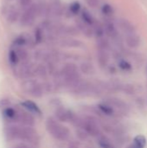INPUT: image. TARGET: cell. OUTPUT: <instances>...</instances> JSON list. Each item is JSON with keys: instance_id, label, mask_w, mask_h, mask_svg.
Segmentation results:
<instances>
[{"instance_id": "obj_1", "label": "cell", "mask_w": 147, "mask_h": 148, "mask_svg": "<svg viewBox=\"0 0 147 148\" xmlns=\"http://www.w3.org/2000/svg\"><path fill=\"white\" fill-rule=\"evenodd\" d=\"M45 127L48 133L57 140L65 141L70 136L69 129L67 127L62 125L58 121H56V119H54L52 117L47 119Z\"/></svg>"}, {"instance_id": "obj_2", "label": "cell", "mask_w": 147, "mask_h": 148, "mask_svg": "<svg viewBox=\"0 0 147 148\" xmlns=\"http://www.w3.org/2000/svg\"><path fill=\"white\" fill-rule=\"evenodd\" d=\"M73 124L79 128H82L88 135L98 137L101 134V127L99 126L98 121L91 116H88L85 118L76 117L74 121Z\"/></svg>"}, {"instance_id": "obj_3", "label": "cell", "mask_w": 147, "mask_h": 148, "mask_svg": "<svg viewBox=\"0 0 147 148\" xmlns=\"http://www.w3.org/2000/svg\"><path fill=\"white\" fill-rule=\"evenodd\" d=\"M61 75L65 84L72 88H75L81 82V75L78 69L74 63H67L61 71Z\"/></svg>"}, {"instance_id": "obj_4", "label": "cell", "mask_w": 147, "mask_h": 148, "mask_svg": "<svg viewBox=\"0 0 147 148\" xmlns=\"http://www.w3.org/2000/svg\"><path fill=\"white\" fill-rule=\"evenodd\" d=\"M18 140L23 141L24 143L31 146L37 147L40 144V136L33 127L20 126Z\"/></svg>"}, {"instance_id": "obj_5", "label": "cell", "mask_w": 147, "mask_h": 148, "mask_svg": "<svg viewBox=\"0 0 147 148\" xmlns=\"http://www.w3.org/2000/svg\"><path fill=\"white\" fill-rule=\"evenodd\" d=\"M21 88L25 94L34 98H41L44 93L42 84L34 79L24 80L21 84Z\"/></svg>"}, {"instance_id": "obj_6", "label": "cell", "mask_w": 147, "mask_h": 148, "mask_svg": "<svg viewBox=\"0 0 147 148\" xmlns=\"http://www.w3.org/2000/svg\"><path fill=\"white\" fill-rule=\"evenodd\" d=\"M35 68L30 62H23L14 68V75L19 79H29L35 75Z\"/></svg>"}, {"instance_id": "obj_7", "label": "cell", "mask_w": 147, "mask_h": 148, "mask_svg": "<svg viewBox=\"0 0 147 148\" xmlns=\"http://www.w3.org/2000/svg\"><path fill=\"white\" fill-rule=\"evenodd\" d=\"M16 123L20 124L21 126L25 127H35L36 125V119L32 114L28 112L27 110L23 109H17V117Z\"/></svg>"}, {"instance_id": "obj_8", "label": "cell", "mask_w": 147, "mask_h": 148, "mask_svg": "<svg viewBox=\"0 0 147 148\" xmlns=\"http://www.w3.org/2000/svg\"><path fill=\"white\" fill-rule=\"evenodd\" d=\"M37 16V4H31L21 16L20 23L23 26H29L32 24L36 16Z\"/></svg>"}, {"instance_id": "obj_9", "label": "cell", "mask_w": 147, "mask_h": 148, "mask_svg": "<svg viewBox=\"0 0 147 148\" xmlns=\"http://www.w3.org/2000/svg\"><path fill=\"white\" fill-rule=\"evenodd\" d=\"M55 119L58 121L61 122H71L73 123V121H75V119L76 118V115L69 109H67L63 107H58L55 112Z\"/></svg>"}, {"instance_id": "obj_10", "label": "cell", "mask_w": 147, "mask_h": 148, "mask_svg": "<svg viewBox=\"0 0 147 148\" xmlns=\"http://www.w3.org/2000/svg\"><path fill=\"white\" fill-rule=\"evenodd\" d=\"M20 126L15 124H8L3 128V135L4 139L7 141H16L18 140Z\"/></svg>"}, {"instance_id": "obj_11", "label": "cell", "mask_w": 147, "mask_h": 148, "mask_svg": "<svg viewBox=\"0 0 147 148\" xmlns=\"http://www.w3.org/2000/svg\"><path fill=\"white\" fill-rule=\"evenodd\" d=\"M106 102H107L109 105H111L115 111H119L121 114H126L128 112V106L126 105V103L123 101H121L120 99H117V98H109L107 99V101H105Z\"/></svg>"}, {"instance_id": "obj_12", "label": "cell", "mask_w": 147, "mask_h": 148, "mask_svg": "<svg viewBox=\"0 0 147 148\" xmlns=\"http://www.w3.org/2000/svg\"><path fill=\"white\" fill-rule=\"evenodd\" d=\"M21 106L23 108H24L25 110H27L28 112H29L33 115L42 116V114L41 108L38 107V105L36 102H34L32 101H29V100L24 101L21 103Z\"/></svg>"}, {"instance_id": "obj_13", "label": "cell", "mask_w": 147, "mask_h": 148, "mask_svg": "<svg viewBox=\"0 0 147 148\" xmlns=\"http://www.w3.org/2000/svg\"><path fill=\"white\" fill-rule=\"evenodd\" d=\"M97 109L99 110V112L101 114H104L105 116H107V117H113V116L116 115L115 109L106 101L98 104L97 105Z\"/></svg>"}, {"instance_id": "obj_14", "label": "cell", "mask_w": 147, "mask_h": 148, "mask_svg": "<svg viewBox=\"0 0 147 148\" xmlns=\"http://www.w3.org/2000/svg\"><path fill=\"white\" fill-rule=\"evenodd\" d=\"M2 112H3V116L6 121H8L10 123H11V122L16 123V117H17V108L10 107L6 109L3 110Z\"/></svg>"}, {"instance_id": "obj_15", "label": "cell", "mask_w": 147, "mask_h": 148, "mask_svg": "<svg viewBox=\"0 0 147 148\" xmlns=\"http://www.w3.org/2000/svg\"><path fill=\"white\" fill-rule=\"evenodd\" d=\"M109 54L107 53V50H103V49H99L98 53H97V61L100 64L101 67L105 68L107 66L108 62H109Z\"/></svg>"}, {"instance_id": "obj_16", "label": "cell", "mask_w": 147, "mask_h": 148, "mask_svg": "<svg viewBox=\"0 0 147 148\" xmlns=\"http://www.w3.org/2000/svg\"><path fill=\"white\" fill-rule=\"evenodd\" d=\"M97 144L101 148H115L112 140L105 134H100L97 137Z\"/></svg>"}, {"instance_id": "obj_17", "label": "cell", "mask_w": 147, "mask_h": 148, "mask_svg": "<svg viewBox=\"0 0 147 148\" xmlns=\"http://www.w3.org/2000/svg\"><path fill=\"white\" fill-rule=\"evenodd\" d=\"M146 146V139L144 135L139 134L134 139L128 148H145Z\"/></svg>"}, {"instance_id": "obj_18", "label": "cell", "mask_w": 147, "mask_h": 148, "mask_svg": "<svg viewBox=\"0 0 147 148\" xmlns=\"http://www.w3.org/2000/svg\"><path fill=\"white\" fill-rule=\"evenodd\" d=\"M126 42L129 48L135 49L139 45V38L135 34H128L126 38Z\"/></svg>"}, {"instance_id": "obj_19", "label": "cell", "mask_w": 147, "mask_h": 148, "mask_svg": "<svg viewBox=\"0 0 147 148\" xmlns=\"http://www.w3.org/2000/svg\"><path fill=\"white\" fill-rule=\"evenodd\" d=\"M104 29H105V32L111 37H116L117 36V29L115 27V25L112 23V22H107L104 25Z\"/></svg>"}, {"instance_id": "obj_20", "label": "cell", "mask_w": 147, "mask_h": 148, "mask_svg": "<svg viewBox=\"0 0 147 148\" xmlns=\"http://www.w3.org/2000/svg\"><path fill=\"white\" fill-rule=\"evenodd\" d=\"M120 28H121L124 31L127 32L128 34H134L135 28H134V26H133L130 22H128L127 20H126V19H121L120 22Z\"/></svg>"}, {"instance_id": "obj_21", "label": "cell", "mask_w": 147, "mask_h": 148, "mask_svg": "<svg viewBox=\"0 0 147 148\" xmlns=\"http://www.w3.org/2000/svg\"><path fill=\"white\" fill-rule=\"evenodd\" d=\"M19 13L15 8H10L6 10V18L9 23H15L18 19Z\"/></svg>"}, {"instance_id": "obj_22", "label": "cell", "mask_w": 147, "mask_h": 148, "mask_svg": "<svg viewBox=\"0 0 147 148\" xmlns=\"http://www.w3.org/2000/svg\"><path fill=\"white\" fill-rule=\"evenodd\" d=\"M81 18H82V21L89 25V26H94V16L91 15V13L87 10H83L82 12H81Z\"/></svg>"}, {"instance_id": "obj_23", "label": "cell", "mask_w": 147, "mask_h": 148, "mask_svg": "<svg viewBox=\"0 0 147 148\" xmlns=\"http://www.w3.org/2000/svg\"><path fill=\"white\" fill-rule=\"evenodd\" d=\"M47 74H48V71H47V69L45 66L40 64L35 68V75H36L40 78H45L47 76Z\"/></svg>"}, {"instance_id": "obj_24", "label": "cell", "mask_w": 147, "mask_h": 148, "mask_svg": "<svg viewBox=\"0 0 147 148\" xmlns=\"http://www.w3.org/2000/svg\"><path fill=\"white\" fill-rule=\"evenodd\" d=\"M9 61H10V63L14 68L19 64L20 60H19L18 56H17V54H16V52L15 49H12V50L10 51V53H9Z\"/></svg>"}, {"instance_id": "obj_25", "label": "cell", "mask_w": 147, "mask_h": 148, "mask_svg": "<svg viewBox=\"0 0 147 148\" xmlns=\"http://www.w3.org/2000/svg\"><path fill=\"white\" fill-rule=\"evenodd\" d=\"M81 71L85 75H91L94 73V68L91 63L84 62L81 65Z\"/></svg>"}, {"instance_id": "obj_26", "label": "cell", "mask_w": 147, "mask_h": 148, "mask_svg": "<svg viewBox=\"0 0 147 148\" xmlns=\"http://www.w3.org/2000/svg\"><path fill=\"white\" fill-rule=\"evenodd\" d=\"M15 50H16V54L18 56V58L20 60V62H27L28 57H29V53L25 49L18 48L17 49H15Z\"/></svg>"}, {"instance_id": "obj_27", "label": "cell", "mask_w": 147, "mask_h": 148, "mask_svg": "<svg viewBox=\"0 0 147 148\" xmlns=\"http://www.w3.org/2000/svg\"><path fill=\"white\" fill-rule=\"evenodd\" d=\"M118 66H119V68H120L121 70L126 71V72L131 71V70L133 69V66H132V64H131L129 62H127L126 60H124V59H121V60H120V61H119V62H118Z\"/></svg>"}, {"instance_id": "obj_28", "label": "cell", "mask_w": 147, "mask_h": 148, "mask_svg": "<svg viewBox=\"0 0 147 148\" xmlns=\"http://www.w3.org/2000/svg\"><path fill=\"white\" fill-rule=\"evenodd\" d=\"M97 47L99 49H103V50H107L110 47L109 41L106 38H99L97 41Z\"/></svg>"}, {"instance_id": "obj_29", "label": "cell", "mask_w": 147, "mask_h": 148, "mask_svg": "<svg viewBox=\"0 0 147 148\" xmlns=\"http://www.w3.org/2000/svg\"><path fill=\"white\" fill-rule=\"evenodd\" d=\"M105 29L103 26L98 24V25H95L94 28V35L99 39V38H102L105 35Z\"/></svg>"}, {"instance_id": "obj_30", "label": "cell", "mask_w": 147, "mask_h": 148, "mask_svg": "<svg viewBox=\"0 0 147 148\" xmlns=\"http://www.w3.org/2000/svg\"><path fill=\"white\" fill-rule=\"evenodd\" d=\"M81 10V5L79 2H73L69 5V11L73 15H77Z\"/></svg>"}, {"instance_id": "obj_31", "label": "cell", "mask_w": 147, "mask_h": 148, "mask_svg": "<svg viewBox=\"0 0 147 148\" xmlns=\"http://www.w3.org/2000/svg\"><path fill=\"white\" fill-rule=\"evenodd\" d=\"M101 11L106 16H111L113 15V12H114L113 6L110 5L109 3H105L101 8Z\"/></svg>"}, {"instance_id": "obj_32", "label": "cell", "mask_w": 147, "mask_h": 148, "mask_svg": "<svg viewBox=\"0 0 147 148\" xmlns=\"http://www.w3.org/2000/svg\"><path fill=\"white\" fill-rule=\"evenodd\" d=\"M10 107H11V101H10V99H8L6 97L0 99V109L2 111Z\"/></svg>"}, {"instance_id": "obj_33", "label": "cell", "mask_w": 147, "mask_h": 148, "mask_svg": "<svg viewBox=\"0 0 147 148\" xmlns=\"http://www.w3.org/2000/svg\"><path fill=\"white\" fill-rule=\"evenodd\" d=\"M125 94H127V95H133L135 93V89H134V87L131 84H127V85H125V86H122V88H121Z\"/></svg>"}, {"instance_id": "obj_34", "label": "cell", "mask_w": 147, "mask_h": 148, "mask_svg": "<svg viewBox=\"0 0 147 148\" xmlns=\"http://www.w3.org/2000/svg\"><path fill=\"white\" fill-rule=\"evenodd\" d=\"M27 42H28L27 38H26L25 36H20L17 37V38L16 39V41H15V43H16L17 46H19V47L26 45Z\"/></svg>"}, {"instance_id": "obj_35", "label": "cell", "mask_w": 147, "mask_h": 148, "mask_svg": "<svg viewBox=\"0 0 147 148\" xmlns=\"http://www.w3.org/2000/svg\"><path fill=\"white\" fill-rule=\"evenodd\" d=\"M35 40L36 43H40L42 40V31L41 29H36L35 32Z\"/></svg>"}, {"instance_id": "obj_36", "label": "cell", "mask_w": 147, "mask_h": 148, "mask_svg": "<svg viewBox=\"0 0 147 148\" xmlns=\"http://www.w3.org/2000/svg\"><path fill=\"white\" fill-rule=\"evenodd\" d=\"M76 135L81 139V140H86L88 136V134L82 129V128H80L79 130L76 131Z\"/></svg>"}, {"instance_id": "obj_37", "label": "cell", "mask_w": 147, "mask_h": 148, "mask_svg": "<svg viewBox=\"0 0 147 148\" xmlns=\"http://www.w3.org/2000/svg\"><path fill=\"white\" fill-rule=\"evenodd\" d=\"M86 3L91 8H96L100 3V0H86Z\"/></svg>"}, {"instance_id": "obj_38", "label": "cell", "mask_w": 147, "mask_h": 148, "mask_svg": "<svg viewBox=\"0 0 147 148\" xmlns=\"http://www.w3.org/2000/svg\"><path fill=\"white\" fill-rule=\"evenodd\" d=\"M20 5L24 8H29L31 5V0H20Z\"/></svg>"}, {"instance_id": "obj_39", "label": "cell", "mask_w": 147, "mask_h": 148, "mask_svg": "<svg viewBox=\"0 0 147 148\" xmlns=\"http://www.w3.org/2000/svg\"><path fill=\"white\" fill-rule=\"evenodd\" d=\"M10 148H32L29 144H26V143H19V144H16L15 146H13L12 147Z\"/></svg>"}, {"instance_id": "obj_40", "label": "cell", "mask_w": 147, "mask_h": 148, "mask_svg": "<svg viewBox=\"0 0 147 148\" xmlns=\"http://www.w3.org/2000/svg\"><path fill=\"white\" fill-rule=\"evenodd\" d=\"M68 148H80V147H79V145L76 142L71 141V142H69V144L68 146Z\"/></svg>"}]
</instances>
